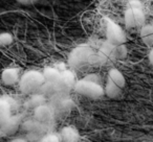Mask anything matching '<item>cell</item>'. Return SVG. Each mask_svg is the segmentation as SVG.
I'll return each mask as SVG.
<instances>
[{
    "mask_svg": "<svg viewBox=\"0 0 153 142\" xmlns=\"http://www.w3.org/2000/svg\"><path fill=\"white\" fill-rule=\"evenodd\" d=\"M42 72L36 70H30L25 72L19 79V88L24 94H34L39 91L44 83Z\"/></svg>",
    "mask_w": 153,
    "mask_h": 142,
    "instance_id": "cell-1",
    "label": "cell"
},
{
    "mask_svg": "<svg viewBox=\"0 0 153 142\" xmlns=\"http://www.w3.org/2000/svg\"><path fill=\"white\" fill-rule=\"evenodd\" d=\"M74 91L76 93L81 94L83 96L89 98H100L105 94L104 88L100 85L99 83H94V82L87 81V79H80L76 81L74 87Z\"/></svg>",
    "mask_w": 153,
    "mask_h": 142,
    "instance_id": "cell-2",
    "label": "cell"
},
{
    "mask_svg": "<svg viewBox=\"0 0 153 142\" xmlns=\"http://www.w3.org/2000/svg\"><path fill=\"white\" fill-rule=\"evenodd\" d=\"M92 54L94 52L89 46L81 45V46L76 47L68 57V65L76 69L83 67L86 64H89Z\"/></svg>",
    "mask_w": 153,
    "mask_h": 142,
    "instance_id": "cell-3",
    "label": "cell"
},
{
    "mask_svg": "<svg viewBox=\"0 0 153 142\" xmlns=\"http://www.w3.org/2000/svg\"><path fill=\"white\" fill-rule=\"evenodd\" d=\"M106 38L107 41L114 46L125 44L126 42V35L123 29L109 19H106Z\"/></svg>",
    "mask_w": 153,
    "mask_h": 142,
    "instance_id": "cell-4",
    "label": "cell"
},
{
    "mask_svg": "<svg viewBox=\"0 0 153 142\" xmlns=\"http://www.w3.org/2000/svg\"><path fill=\"white\" fill-rule=\"evenodd\" d=\"M74 84H76V77L74 74L69 71V70H63L60 73V77L57 82L58 88H59V91L62 93H66L70 89L74 87Z\"/></svg>",
    "mask_w": 153,
    "mask_h": 142,
    "instance_id": "cell-5",
    "label": "cell"
},
{
    "mask_svg": "<svg viewBox=\"0 0 153 142\" xmlns=\"http://www.w3.org/2000/svg\"><path fill=\"white\" fill-rule=\"evenodd\" d=\"M55 116V110L51 106L44 104L38 107L34 110V118L41 123L47 124L53 119Z\"/></svg>",
    "mask_w": 153,
    "mask_h": 142,
    "instance_id": "cell-6",
    "label": "cell"
},
{
    "mask_svg": "<svg viewBox=\"0 0 153 142\" xmlns=\"http://www.w3.org/2000/svg\"><path fill=\"white\" fill-rule=\"evenodd\" d=\"M20 124H21V117L18 115H11L3 124L0 125V129L5 135H13L19 129Z\"/></svg>",
    "mask_w": 153,
    "mask_h": 142,
    "instance_id": "cell-7",
    "label": "cell"
},
{
    "mask_svg": "<svg viewBox=\"0 0 153 142\" xmlns=\"http://www.w3.org/2000/svg\"><path fill=\"white\" fill-rule=\"evenodd\" d=\"M1 79L5 85H15L20 79L19 69L18 68H7L1 73Z\"/></svg>",
    "mask_w": 153,
    "mask_h": 142,
    "instance_id": "cell-8",
    "label": "cell"
},
{
    "mask_svg": "<svg viewBox=\"0 0 153 142\" xmlns=\"http://www.w3.org/2000/svg\"><path fill=\"white\" fill-rule=\"evenodd\" d=\"M44 123L37 121L36 119H30L23 123V129L27 132L30 135H40L42 132L45 131Z\"/></svg>",
    "mask_w": 153,
    "mask_h": 142,
    "instance_id": "cell-9",
    "label": "cell"
},
{
    "mask_svg": "<svg viewBox=\"0 0 153 142\" xmlns=\"http://www.w3.org/2000/svg\"><path fill=\"white\" fill-rule=\"evenodd\" d=\"M108 79H110L111 82H113L115 85L119 86V87L122 88V89H123L126 85L125 77H124L123 73H122L119 69H117V68H112V69L109 70Z\"/></svg>",
    "mask_w": 153,
    "mask_h": 142,
    "instance_id": "cell-10",
    "label": "cell"
},
{
    "mask_svg": "<svg viewBox=\"0 0 153 142\" xmlns=\"http://www.w3.org/2000/svg\"><path fill=\"white\" fill-rule=\"evenodd\" d=\"M61 139L64 142H78L79 133L76 129L71 127H66L61 131Z\"/></svg>",
    "mask_w": 153,
    "mask_h": 142,
    "instance_id": "cell-11",
    "label": "cell"
},
{
    "mask_svg": "<svg viewBox=\"0 0 153 142\" xmlns=\"http://www.w3.org/2000/svg\"><path fill=\"white\" fill-rule=\"evenodd\" d=\"M45 100H46V97L44 95H42L41 93L37 92V93H34L30 95V97L26 100L25 106L27 107L28 109H36L38 107L42 106V104H45Z\"/></svg>",
    "mask_w": 153,
    "mask_h": 142,
    "instance_id": "cell-12",
    "label": "cell"
},
{
    "mask_svg": "<svg viewBox=\"0 0 153 142\" xmlns=\"http://www.w3.org/2000/svg\"><path fill=\"white\" fill-rule=\"evenodd\" d=\"M39 93H41L42 95L46 96H53L55 94H57L59 91V88H58L57 83H51V82H44L43 85L41 86V88L39 89Z\"/></svg>",
    "mask_w": 153,
    "mask_h": 142,
    "instance_id": "cell-13",
    "label": "cell"
},
{
    "mask_svg": "<svg viewBox=\"0 0 153 142\" xmlns=\"http://www.w3.org/2000/svg\"><path fill=\"white\" fill-rule=\"evenodd\" d=\"M140 37L145 44H153V25L152 24H144L140 28Z\"/></svg>",
    "mask_w": 153,
    "mask_h": 142,
    "instance_id": "cell-14",
    "label": "cell"
},
{
    "mask_svg": "<svg viewBox=\"0 0 153 142\" xmlns=\"http://www.w3.org/2000/svg\"><path fill=\"white\" fill-rule=\"evenodd\" d=\"M60 71L59 69L53 67H46L44 70H43V77H44L45 82H51V83H57L58 79L60 77Z\"/></svg>",
    "mask_w": 153,
    "mask_h": 142,
    "instance_id": "cell-15",
    "label": "cell"
},
{
    "mask_svg": "<svg viewBox=\"0 0 153 142\" xmlns=\"http://www.w3.org/2000/svg\"><path fill=\"white\" fill-rule=\"evenodd\" d=\"M104 92L108 97L117 98L121 95L122 88H120L119 86H117L113 82H111L110 79H107V83H106V86H105Z\"/></svg>",
    "mask_w": 153,
    "mask_h": 142,
    "instance_id": "cell-16",
    "label": "cell"
},
{
    "mask_svg": "<svg viewBox=\"0 0 153 142\" xmlns=\"http://www.w3.org/2000/svg\"><path fill=\"white\" fill-rule=\"evenodd\" d=\"M11 116V104L7 100L0 98V125L7 121Z\"/></svg>",
    "mask_w": 153,
    "mask_h": 142,
    "instance_id": "cell-17",
    "label": "cell"
},
{
    "mask_svg": "<svg viewBox=\"0 0 153 142\" xmlns=\"http://www.w3.org/2000/svg\"><path fill=\"white\" fill-rule=\"evenodd\" d=\"M125 25H126V27L129 28V29L136 27L135 17H134L133 10H132L131 7L126 10V12H125Z\"/></svg>",
    "mask_w": 153,
    "mask_h": 142,
    "instance_id": "cell-18",
    "label": "cell"
},
{
    "mask_svg": "<svg viewBox=\"0 0 153 142\" xmlns=\"http://www.w3.org/2000/svg\"><path fill=\"white\" fill-rule=\"evenodd\" d=\"M127 47H126L125 44H121V45H117L113 48V53L112 55L117 59H124V57H127Z\"/></svg>",
    "mask_w": 153,
    "mask_h": 142,
    "instance_id": "cell-19",
    "label": "cell"
},
{
    "mask_svg": "<svg viewBox=\"0 0 153 142\" xmlns=\"http://www.w3.org/2000/svg\"><path fill=\"white\" fill-rule=\"evenodd\" d=\"M134 13V17H135V23H136V27L140 26L142 27L145 24V14L143 12L142 7L140 9H132Z\"/></svg>",
    "mask_w": 153,
    "mask_h": 142,
    "instance_id": "cell-20",
    "label": "cell"
},
{
    "mask_svg": "<svg viewBox=\"0 0 153 142\" xmlns=\"http://www.w3.org/2000/svg\"><path fill=\"white\" fill-rule=\"evenodd\" d=\"M13 42V37L9 32H2L0 34V45L1 46H7Z\"/></svg>",
    "mask_w": 153,
    "mask_h": 142,
    "instance_id": "cell-21",
    "label": "cell"
},
{
    "mask_svg": "<svg viewBox=\"0 0 153 142\" xmlns=\"http://www.w3.org/2000/svg\"><path fill=\"white\" fill-rule=\"evenodd\" d=\"M38 142H60V138L55 134H47L43 136Z\"/></svg>",
    "mask_w": 153,
    "mask_h": 142,
    "instance_id": "cell-22",
    "label": "cell"
},
{
    "mask_svg": "<svg viewBox=\"0 0 153 142\" xmlns=\"http://www.w3.org/2000/svg\"><path fill=\"white\" fill-rule=\"evenodd\" d=\"M84 79H87V81L100 84V77H99L97 74H88V75H86V77H84Z\"/></svg>",
    "mask_w": 153,
    "mask_h": 142,
    "instance_id": "cell-23",
    "label": "cell"
},
{
    "mask_svg": "<svg viewBox=\"0 0 153 142\" xmlns=\"http://www.w3.org/2000/svg\"><path fill=\"white\" fill-rule=\"evenodd\" d=\"M18 2L22 3V4H32V3H35L39 0H17Z\"/></svg>",
    "mask_w": 153,
    "mask_h": 142,
    "instance_id": "cell-24",
    "label": "cell"
},
{
    "mask_svg": "<svg viewBox=\"0 0 153 142\" xmlns=\"http://www.w3.org/2000/svg\"><path fill=\"white\" fill-rule=\"evenodd\" d=\"M148 57H149V62H150V65L153 67V48L151 49V50H150V52H149Z\"/></svg>",
    "mask_w": 153,
    "mask_h": 142,
    "instance_id": "cell-25",
    "label": "cell"
},
{
    "mask_svg": "<svg viewBox=\"0 0 153 142\" xmlns=\"http://www.w3.org/2000/svg\"><path fill=\"white\" fill-rule=\"evenodd\" d=\"M12 142H26L25 140H23V139H15V140H13Z\"/></svg>",
    "mask_w": 153,
    "mask_h": 142,
    "instance_id": "cell-26",
    "label": "cell"
},
{
    "mask_svg": "<svg viewBox=\"0 0 153 142\" xmlns=\"http://www.w3.org/2000/svg\"><path fill=\"white\" fill-rule=\"evenodd\" d=\"M152 45H153V44H152Z\"/></svg>",
    "mask_w": 153,
    "mask_h": 142,
    "instance_id": "cell-27",
    "label": "cell"
}]
</instances>
